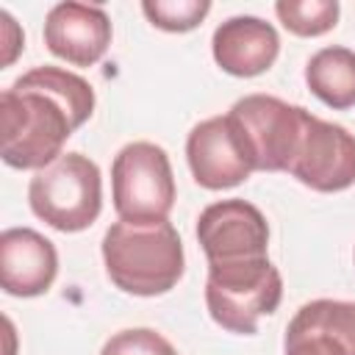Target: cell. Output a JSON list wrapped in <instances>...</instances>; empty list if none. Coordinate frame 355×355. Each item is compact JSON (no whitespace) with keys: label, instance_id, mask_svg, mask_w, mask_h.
<instances>
[{"label":"cell","instance_id":"6da1fadb","mask_svg":"<svg viewBox=\"0 0 355 355\" xmlns=\"http://www.w3.org/2000/svg\"><path fill=\"white\" fill-rule=\"evenodd\" d=\"M94 89L61 67H36L0 94V153L14 169H44L92 116Z\"/></svg>","mask_w":355,"mask_h":355},{"label":"cell","instance_id":"7a4b0ae2","mask_svg":"<svg viewBox=\"0 0 355 355\" xmlns=\"http://www.w3.org/2000/svg\"><path fill=\"white\" fill-rule=\"evenodd\" d=\"M103 263L119 291L133 297H158L172 291L183 277V241L166 219H119L103 236Z\"/></svg>","mask_w":355,"mask_h":355},{"label":"cell","instance_id":"3957f363","mask_svg":"<svg viewBox=\"0 0 355 355\" xmlns=\"http://www.w3.org/2000/svg\"><path fill=\"white\" fill-rule=\"evenodd\" d=\"M31 211L61 233L86 230L103 208V180L97 164L83 153H64L31 178Z\"/></svg>","mask_w":355,"mask_h":355},{"label":"cell","instance_id":"277c9868","mask_svg":"<svg viewBox=\"0 0 355 355\" xmlns=\"http://www.w3.org/2000/svg\"><path fill=\"white\" fill-rule=\"evenodd\" d=\"M283 300V277L269 258L208 266L205 305L211 319L239 336H252L258 319L277 311Z\"/></svg>","mask_w":355,"mask_h":355},{"label":"cell","instance_id":"5b68a950","mask_svg":"<svg viewBox=\"0 0 355 355\" xmlns=\"http://www.w3.org/2000/svg\"><path fill=\"white\" fill-rule=\"evenodd\" d=\"M111 191L119 219H166L175 205V175L166 150L153 141L125 144L111 164Z\"/></svg>","mask_w":355,"mask_h":355},{"label":"cell","instance_id":"8992f818","mask_svg":"<svg viewBox=\"0 0 355 355\" xmlns=\"http://www.w3.org/2000/svg\"><path fill=\"white\" fill-rule=\"evenodd\" d=\"M302 105H291L272 94H247L233 103L227 119L239 133L252 169L261 172H286L294 153L302 119Z\"/></svg>","mask_w":355,"mask_h":355},{"label":"cell","instance_id":"52a82bcc","mask_svg":"<svg viewBox=\"0 0 355 355\" xmlns=\"http://www.w3.org/2000/svg\"><path fill=\"white\" fill-rule=\"evenodd\" d=\"M286 172L313 191L330 194L349 189L355 183V136L308 111Z\"/></svg>","mask_w":355,"mask_h":355},{"label":"cell","instance_id":"ba28073f","mask_svg":"<svg viewBox=\"0 0 355 355\" xmlns=\"http://www.w3.org/2000/svg\"><path fill=\"white\" fill-rule=\"evenodd\" d=\"M197 241L208 266L241 263L266 258L269 225L266 216L247 200L230 197L211 202L197 219Z\"/></svg>","mask_w":355,"mask_h":355},{"label":"cell","instance_id":"9c48e42d","mask_svg":"<svg viewBox=\"0 0 355 355\" xmlns=\"http://www.w3.org/2000/svg\"><path fill=\"white\" fill-rule=\"evenodd\" d=\"M186 161H189L191 178L211 191L233 189L244 183L250 172H255L227 114L208 116L191 128L186 139Z\"/></svg>","mask_w":355,"mask_h":355},{"label":"cell","instance_id":"30bf717a","mask_svg":"<svg viewBox=\"0 0 355 355\" xmlns=\"http://www.w3.org/2000/svg\"><path fill=\"white\" fill-rule=\"evenodd\" d=\"M111 19L103 6L67 0L53 6L44 17L47 50L72 67L97 64L111 44Z\"/></svg>","mask_w":355,"mask_h":355},{"label":"cell","instance_id":"8fae6325","mask_svg":"<svg viewBox=\"0 0 355 355\" xmlns=\"http://www.w3.org/2000/svg\"><path fill=\"white\" fill-rule=\"evenodd\" d=\"M286 355H355V302L311 300L286 327Z\"/></svg>","mask_w":355,"mask_h":355},{"label":"cell","instance_id":"7c38bea8","mask_svg":"<svg viewBox=\"0 0 355 355\" xmlns=\"http://www.w3.org/2000/svg\"><path fill=\"white\" fill-rule=\"evenodd\" d=\"M58 275V252L50 239L31 227L0 233V286L11 297H39Z\"/></svg>","mask_w":355,"mask_h":355},{"label":"cell","instance_id":"4fadbf2b","mask_svg":"<svg viewBox=\"0 0 355 355\" xmlns=\"http://www.w3.org/2000/svg\"><path fill=\"white\" fill-rule=\"evenodd\" d=\"M211 50H214V61L227 75L255 78L275 64L280 53V39L266 19L244 14L225 19L214 31Z\"/></svg>","mask_w":355,"mask_h":355},{"label":"cell","instance_id":"5bb4252c","mask_svg":"<svg viewBox=\"0 0 355 355\" xmlns=\"http://www.w3.org/2000/svg\"><path fill=\"white\" fill-rule=\"evenodd\" d=\"M308 89L330 108L355 105V53L349 47H322L305 64Z\"/></svg>","mask_w":355,"mask_h":355},{"label":"cell","instance_id":"9a60e30c","mask_svg":"<svg viewBox=\"0 0 355 355\" xmlns=\"http://www.w3.org/2000/svg\"><path fill=\"white\" fill-rule=\"evenodd\" d=\"M275 14L283 28L294 36H322L338 22L336 0H280L275 3Z\"/></svg>","mask_w":355,"mask_h":355},{"label":"cell","instance_id":"2e32d148","mask_svg":"<svg viewBox=\"0 0 355 355\" xmlns=\"http://www.w3.org/2000/svg\"><path fill=\"white\" fill-rule=\"evenodd\" d=\"M141 11L161 31L186 33L205 19V14L211 11V3L208 0H144Z\"/></svg>","mask_w":355,"mask_h":355},{"label":"cell","instance_id":"e0dca14e","mask_svg":"<svg viewBox=\"0 0 355 355\" xmlns=\"http://www.w3.org/2000/svg\"><path fill=\"white\" fill-rule=\"evenodd\" d=\"M100 355H178V352L161 333L150 327H128L114 333L103 344Z\"/></svg>","mask_w":355,"mask_h":355}]
</instances>
